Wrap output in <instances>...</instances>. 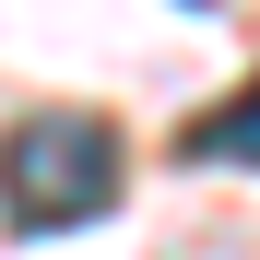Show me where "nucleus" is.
Masks as SVG:
<instances>
[{"instance_id": "nucleus-2", "label": "nucleus", "mask_w": 260, "mask_h": 260, "mask_svg": "<svg viewBox=\"0 0 260 260\" xmlns=\"http://www.w3.org/2000/svg\"><path fill=\"white\" fill-rule=\"evenodd\" d=\"M189 154H201V166H248V178H260V83H237V95L189 130Z\"/></svg>"}, {"instance_id": "nucleus-1", "label": "nucleus", "mask_w": 260, "mask_h": 260, "mask_svg": "<svg viewBox=\"0 0 260 260\" xmlns=\"http://www.w3.org/2000/svg\"><path fill=\"white\" fill-rule=\"evenodd\" d=\"M118 201V130L83 118V107H36L0 130V213L24 237H59V225H95Z\"/></svg>"}]
</instances>
